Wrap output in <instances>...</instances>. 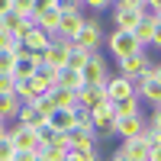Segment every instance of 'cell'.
<instances>
[{
	"label": "cell",
	"mask_w": 161,
	"mask_h": 161,
	"mask_svg": "<svg viewBox=\"0 0 161 161\" xmlns=\"http://www.w3.org/2000/svg\"><path fill=\"white\" fill-rule=\"evenodd\" d=\"M113 13V29L116 32H132L142 23V16L148 13V3L145 0H119V3L110 7Z\"/></svg>",
	"instance_id": "obj_1"
},
{
	"label": "cell",
	"mask_w": 161,
	"mask_h": 161,
	"mask_svg": "<svg viewBox=\"0 0 161 161\" xmlns=\"http://www.w3.org/2000/svg\"><path fill=\"white\" fill-rule=\"evenodd\" d=\"M36 29H42L45 36H55L58 32V23H61V7L58 0H42V3H36V13L29 19Z\"/></svg>",
	"instance_id": "obj_2"
},
{
	"label": "cell",
	"mask_w": 161,
	"mask_h": 161,
	"mask_svg": "<svg viewBox=\"0 0 161 161\" xmlns=\"http://www.w3.org/2000/svg\"><path fill=\"white\" fill-rule=\"evenodd\" d=\"M74 48H84V52H97L103 45V26L97 16H84V26H80V32L74 36Z\"/></svg>",
	"instance_id": "obj_3"
},
{
	"label": "cell",
	"mask_w": 161,
	"mask_h": 161,
	"mask_svg": "<svg viewBox=\"0 0 161 161\" xmlns=\"http://www.w3.org/2000/svg\"><path fill=\"white\" fill-rule=\"evenodd\" d=\"M103 45L110 48V55L116 58V61H123V58H129V55H136V52H142V45L132 39V32H110V36H103Z\"/></svg>",
	"instance_id": "obj_4"
},
{
	"label": "cell",
	"mask_w": 161,
	"mask_h": 161,
	"mask_svg": "<svg viewBox=\"0 0 161 161\" xmlns=\"http://www.w3.org/2000/svg\"><path fill=\"white\" fill-rule=\"evenodd\" d=\"M80 77H84V87H103L106 77H110V68H106V58L100 52H90L87 64L80 68Z\"/></svg>",
	"instance_id": "obj_5"
},
{
	"label": "cell",
	"mask_w": 161,
	"mask_h": 161,
	"mask_svg": "<svg viewBox=\"0 0 161 161\" xmlns=\"http://www.w3.org/2000/svg\"><path fill=\"white\" fill-rule=\"evenodd\" d=\"M80 26H84V7L80 10H64L61 23H58V32L52 39H55V42H74V36L80 32Z\"/></svg>",
	"instance_id": "obj_6"
},
{
	"label": "cell",
	"mask_w": 161,
	"mask_h": 161,
	"mask_svg": "<svg viewBox=\"0 0 161 161\" xmlns=\"http://www.w3.org/2000/svg\"><path fill=\"white\" fill-rule=\"evenodd\" d=\"M7 139H10V145H13V152H36L39 155V139H36V132L32 129H26V126H19V123H13L10 129H7Z\"/></svg>",
	"instance_id": "obj_7"
},
{
	"label": "cell",
	"mask_w": 161,
	"mask_h": 161,
	"mask_svg": "<svg viewBox=\"0 0 161 161\" xmlns=\"http://www.w3.org/2000/svg\"><path fill=\"white\" fill-rule=\"evenodd\" d=\"M103 93H106V100L116 103V100H126V97H136V80H129L123 74H110L106 77V84H103Z\"/></svg>",
	"instance_id": "obj_8"
},
{
	"label": "cell",
	"mask_w": 161,
	"mask_h": 161,
	"mask_svg": "<svg viewBox=\"0 0 161 161\" xmlns=\"http://www.w3.org/2000/svg\"><path fill=\"white\" fill-rule=\"evenodd\" d=\"M45 55V52H42ZM42 55H29V52H19L16 58H13V80H29L36 71H39V64H42Z\"/></svg>",
	"instance_id": "obj_9"
},
{
	"label": "cell",
	"mask_w": 161,
	"mask_h": 161,
	"mask_svg": "<svg viewBox=\"0 0 161 161\" xmlns=\"http://www.w3.org/2000/svg\"><path fill=\"white\" fill-rule=\"evenodd\" d=\"M119 64V71L116 74H123V77H129V80H139V74L152 64V58H148V52H136V55H129V58H123V61H116Z\"/></svg>",
	"instance_id": "obj_10"
},
{
	"label": "cell",
	"mask_w": 161,
	"mask_h": 161,
	"mask_svg": "<svg viewBox=\"0 0 161 161\" xmlns=\"http://www.w3.org/2000/svg\"><path fill=\"white\" fill-rule=\"evenodd\" d=\"M113 136H119V139H139V136H145V116L139 113V116H126V119H116L113 123Z\"/></svg>",
	"instance_id": "obj_11"
},
{
	"label": "cell",
	"mask_w": 161,
	"mask_h": 161,
	"mask_svg": "<svg viewBox=\"0 0 161 161\" xmlns=\"http://www.w3.org/2000/svg\"><path fill=\"white\" fill-rule=\"evenodd\" d=\"M113 123H116V116L110 103H100L97 110H90V126L97 136H113Z\"/></svg>",
	"instance_id": "obj_12"
},
{
	"label": "cell",
	"mask_w": 161,
	"mask_h": 161,
	"mask_svg": "<svg viewBox=\"0 0 161 161\" xmlns=\"http://www.w3.org/2000/svg\"><path fill=\"white\" fill-rule=\"evenodd\" d=\"M68 48H71V42H55V39H52V45L42 55V64L52 68V71H64V64H68Z\"/></svg>",
	"instance_id": "obj_13"
},
{
	"label": "cell",
	"mask_w": 161,
	"mask_h": 161,
	"mask_svg": "<svg viewBox=\"0 0 161 161\" xmlns=\"http://www.w3.org/2000/svg\"><path fill=\"white\" fill-rule=\"evenodd\" d=\"M48 45H52V36H45L42 29H36V26L26 32V39L19 42V48H23V52H29V55H42Z\"/></svg>",
	"instance_id": "obj_14"
},
{
	"label": "cell",
	"mask_w": 161,
	"mask_h": 161,
	"mask_svg": "<svg viewBox=\"0 0 161 161\" xmlns=\"http://www.w3.org/2000/svg\"><path fill=\"white\" fill-rule=\"evenodd\" d=\"M119 152H123L126 158H132V161H148L152 145H148V139H145V136H139V139H126Z\"/></svg>",
	"instance_id": "obj_15"
},
{
	"label": "cell",
	"mask_w": 161,
	"mask_h": 161,
	"mask_svg": "<svg viewBox=\"0 0 161 161\" xmlns=\"http://www.w3.org/2000/svg\"><path fill=\"white\" fill-rule=\"evenodd\" d=\"M74 97H77V106H84V110H97L100 103H110L106 93H103V87H80Z\"/></svg>",
	"instance_id": "obj_16"
},
{
	"label": "cell",
	"mask_w": 161,
	"mask_h": 161,
	"mask_svg": "<svg viewBox=\"0 0 161 161\" xmlns=\"http://www.w3.org/2000/svg\"><path fill=\"white\" fill-rule=\"evenodd\" d=\"M45 123L55 129V132H61V136H68V132L74 129V110H55Z\"/></svg>",
	"instance_id": "obj_17"
},
{
	"label": "cell",
	"mask_w": 161,
	"mask_h": 161,
	"mask_svg": "<svg viewBox=\"0 0 161 161\" xmlns=\"http://www.w3.org/2000/svg\"><path fill=\"white\" fill-rule=\"evenodd\" d=\"M68 145L71 148H97V132L93 129H71L68 132Z\"/></svg>",
	"instance_id": "obj_18"
},
{
	"label": "cell",
	"mask_w": 161,
	"mask_h": 161,
	"mask_svg": "<svg viewBox=\"0 0 161 161\" xmlns=\"http://www.w3.org/2000/svg\"><path fill=\"white\" fill-rule=\"evenodd\" d=\"M16 123H19V126H26V129H32V132H36L39 126H42V123H45V119H42V116H39V110H36V106H32V103H23V106H19V113H16Z\"/></svg>",
	"instance_id": "obj_19"
},
{
	"label": "cell",
	"mask_w": 161,
	"mask_h": 161,
	"mask_svg": "<svg viewBox=\"0 0 161 161\" xmlns=\"http://www.w3.org/2000/svg\"><path fill=\"white\" fill-rule=\"evenodd\" d=\"M55 87L61 90H68V93H77L80 87H84V77H80V71H58V80H55Z\"/></svg>",
	"instance_id": "obj_20"
},
{
	"label": "cell",
	"mask_w": 161,
	"mask_h": 161,
	"mask_svg": "<svg viewBox=\"0 0 161 161\" xmlns=\"http://www.w3.org/2000/svg\"><path fill=\"white\" fill-rule=\"evenodd\" d=\"M152 32H155V16H152V13H145V16H142V23L136 26V29H132V39H136V42L145 48V45L152 42Z\"/></svg>",
	"instance_id": "obj_21"
},
{
	"label": "cell",
	"mask_w": 161,
	"mask_h": 161,
	"mask_svg": "<svg viewBox=\"0 0 161 161\" xmlns=\"http://www.w3.org/2000/svg\"><path fill=\"white\" fill-rule=\"evenodd\" d=\"M39 97H42V90H39V84L29 77V80H16V100L19 103H36Z\"/></svg>",
	"instance_id": "obj_22"
},
{
	"label": "cell",
	"mask_w": 161,
	"mask_h": 161,
	"mask_svg": "<svg viewBox=\"0 0 161 161\" xmlns=\"http://www.w3.org/2000/svg\"><path fill=\"white\" fill-rule=\"evenodd\" d=\"M110 106H113V116H116V119H126V116H139L142 100H139V97H126V100H116V103H110Z\"/></svg>",
	"instance_id": "obj_23"
},
{
	"label": "cell",
	"mask_w": 161,
	"mask_h": 161,
	"mask_svg": "<svg viewBox=\"0 0 161 161\" xmlns=\"http://www.w3.org/2000/svg\"><path fill=\"white\" fill-rule=\"evenodd\" d=\"M19 100H16V93H10V97H0V119L10 126V123H16V113H19Z\"/></svg>",
	"instance_id": "obj_24"
},
{
	"label": "cell",
	"mask_w": 161,
	"mask_h": 161,
	"mask_svg": "<svg viewBox=\"0 0 161 161\" xmlns=\"http://www.w3.org/2000/svg\"><path fill=\"white\" fill-rule=\"evenodd\" d=\"M32 80L39 84V90H42V93H48V90H55V80H58V71H52V68H45V64H39V71L32 74Z\"/></svg>",
	"instance_id": "obj_25"
},
{
	"label": "cell",
	"mask_w": 161,
	"mask_h": 161,
	"mask_svg": "<svg viewBox=\"0 0 161 161\" xmlns=\"http://www.w3.org/2000/svg\"><path fill=\"white\" fill-rule=\"evenodd\" d=\"M48 97H52V103H55V110H74V106H77V97L68 93V90H61V87L48 90Z\"/></svg>",
	"instance_id": "obj_26"
},
{
	"label": "cell",
	"mask_w": 161,
	"mask_h": 161,
	"mask_svg": "<svg viewBox=\"0 0 161 161\" xmlns=\"http://www.w3.org/2000/svg\"><path fill=\"white\" fill-rule=\"evenodd\" d=\"M10 13L16 19H32V13H36V0H13L10 3Z\"/></svg>",
	"instance_id": "obj_27"
},
{
	"label": "cell",
	"mask_w": 161,
	"mask_h": 161,
	"mask_svg": "<svg viewBox=\"0 0 161 161\" xmlns=\"http://www.w3.org/2000/svg\"><path fill=\"white\" fill-rule=\"evenodd\" d=\"M87 58H90V52L71 45V48H68V64H64V68H68V71H80V68L87 64Z\"/></svg>",
	"instance_id": "obj_28"
},
{
	"label": "cell",
	"mask_w": 161,
	"mask_h": 161,
	"mask_svg": "<svg viewBox=\"0 0 161 161\" xmlns=\"http://www.w3.org/2000/svg\"><path fill=\"white\" fill-rule=\"evenodd\" d=\"M19 52H23L19 42L13 45V48H3V52H0V74H10V71H13V58H16Z\"/></svg>",
	"instance_id": "obj_29"
},
{
	"label": "cell",
	"mask_w": 161,
	"mask_h": 161,
	"mask_svg": "<svg viewBox=\"0 0 161 161\" xmlns=\"http://www.w3.org/2000/svg\"><path fill=\"white\" fill-rule=\"evenodd\" d=\"M64 161H100V155L97 148H71L64 155Z\"/></svg>",
	"instance_id": "obj_30"
},
{
	"label": "cell",
	"mask_w": 161,
	"mask_h": 161,
	"mask_svg": "<svg viewBox=\"0 0 161 161\" xmlns=\"http://www.w3.org/2000/svg\"><path fill=\"white\" fill-rule=\"evenodd\" d=\"M32 106L39 110V116H42V119H48L52 113H55V103H52V97H48V93H42V97H39Z\"/></svg>",
	"instance_id": "obj_31"
},
{
	"label": "cell",
	"mask_w": 161,
	"mask_h": 161,
	"mask_svg": "<svg viewBox=\"0 0 161 161\" xmlns=\"http://www.w3.org/2000/svg\"><path fill=\"white\" fill-rule=\"evenodd\" d=\"M55 136H58V132L52 129L48 123H42V126L36 129V139H39V145H52V142H55Z\"/></svg>",
	"instance_id": "obj_32"
},
{
	"label": "cell",
	"mask_w": 161,
	"mask_h": 161,
	"mask_svg": "<svg viewBox=\"0 0 161 161\" xmlns=\"http://www.w3.org/2000/svg\"><path fill=\"white\" fill-rule=\"evenodd\" d=\"M39 158L42 161H64V152L52 148V145H42V148H39Z\"/></svg>",
	"instance_id": "obj_33"
},
{
	"label": "cell",
	"mask_w": 161,
	"mask_h": 161,
	"mask_svg": "<svg viewBox=\"0 0 161 161\" xmlns=\"http://www.w3.org/2000/svg\"><path fill=\"white\" fill-rule=\"evenodd\" d=\"M10 93H16V80L13 74H0V97H10Z\"/></svg>",
	"instance_id": "obj_34"
},
{
	"label": "cell",
	"mask_w": 161,
	"mask_h": 161,
	"mask_svg": "<svg viewBox=\"0 0 161 161\" xmlns=\"http://www.w3.org/2000/svg\"><path fill=\"white\" fill-rule=\"evenodd\" d=\"M145 126H148L152 132H161V106H155V113L145 119Z\"/></svg>",
	"instance_id": "obj_35"
},
{
	"label": "cell",
	"mask_w": 161,
	"mask_h": 161,
	"mask_svg": "<svg viewBox=\"0 0 161 161\" xmlns=\"http://www.w3.org/2000/svg\"><path fill=\"white\" fill-rule=\"evenodd\" d=\"M13 158V145H10V139H0V161H10Z\"/></svg>",
	"instance_id": "obj_36"
},
{
	"label": "cell",
	"mask_w": 161,
	"mask_h": 161,
	"mask_svg": "<svg viewBox=\"0 0 161 161\" xmlns=\"http://www.w3.org/2000/svg\"><path fill=\"white\" fill-rule=\"evenodd\" d=\"M13 45H16V42H13V36L0 26V52H3V48H13Z\"/></svg>",
	"instance_id": "obj_37"
},
{
	"label": "cell",
	"mask_w": 161,
	"mask_h": 161,
	"mask_svg": "<svg viewBox=\"0 0 161 161\" xmlns=\"http://www.w3.org/2000/svg\"><path fill=\"white\" fill-rule=\"evenodd\" d=\"M148 45L161 52V23H158V19H155V32H152V42H148Z\"/></svg>",
	"instance_id": "obj_38"
},
{
	"label": "cell",
	"mask_w": 161,
	"mask_h": 161,
	"mask_svg": "<svg viewBox=\"0 0 161 161\" xmlns=\"http://www.w3.org/2000/svg\"><path fill=\"white\" fill-rule=\"evenodd\" d=\"M36 152H13V161H36Z\"/></svg>",
	"instance_id": "obj_39"
},
{
	"label": "cell",
	"mask_w": 161,
	"mask_h": 161,
	"mask_svg": "<svg viewBox=\"0 0 161 161\" xmlns=\"http://www.w3.org/2000/svg\"><path fill=\"white\" fill-rule=\"evenodd\" d=\"M93 13H103V10H110V3H106V0H90V3H87Z\"/></svg>",
	"instance_id": "obj_40"
},
{
	"label": "cell",
	"mask_w": 161,
	"mask_h": 161,
	"mask_svg": "<svg viewBox=\"0 0 161 161\" xmlns=\"http://www.w3.org/2000/svg\"><path fill=\"white\" fill-rule=\"evenodd\" d=\"M148 13H152V16L161 23V0H155V3H148Z\"/></svg>",
	"instance_id": "obj_41"
},
{
	"label": "cell",
	"mask_w": 161,
	"mask_h": 161,
	"mask_svg": "<svg viewBox=\"0 0 161 161\" xmlns=\"http://www.w3.org/2000/svg\"><path fill=\"white\" fill-rule=\"evenodd\" d=\"M3 16H10V3H7V0H0V19H3Z\"/></svg>",
	"instance_id": "obj_42"
},
{
	"label": "cell",
	"mask_w": 161,
	"mask_h": 161,
	"mask_svg": "<svg viewBox=\"0 0 161 161\" xmlns=\"http://www.w3.org/2000/svg\"><path fill=\"white\" fill-rule=\"evenodd\" d=\"M110 161H132V158H126V155H123V152H119V148H116V152H113V158H110Z\"/></svg>",
	"instance_id": "obj_43"
},
{
	"label": "cell",
	"mask_w": 161,
	"mask_h": 161,
	"mask_svg": "<svg viewBox=\"0 0 161 161\" xmlns=\"http://www.w3.org/2000/svg\"><path fill=\"white\" fill-rule=\"evenodd\" d=\"M7 129H10L7 123H0V139H7Z\"/></svg>",
	"instance_id": "obj_44"
},
{
	"label": "cell",
	"mask_w": 161,
	"mask_h": 161,
	"mask_svg": "<svg viewBox=\"0 0 161 161\" xmlns=\"http://www.w3.org/2000/svg\"><path fill=\"white\" fill-rule=\"evenodd\" d=\"M36 161H42V158H36Z\"/></svg>",
	"instance_id": "obj_45"
},
{
	"label": "cell",
	"mask_w": 161,
	"mask_h": 161,
	"mask_svg": "<svg viewBox=\"0 0 161 161\" xmlns=\"http://www.w3.org/2000/svg\"><path fill=\"white\" fill-rule=\"evenodd\" d=\"M10 161H13V158H10Z\"/></svg>",
	"instance_id": "obj_46"
}]
</instances>
